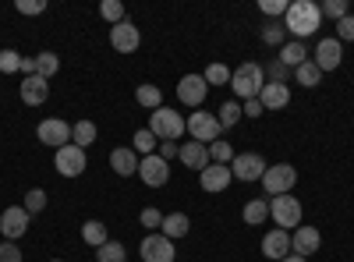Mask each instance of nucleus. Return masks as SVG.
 <instances>
[{
    "label": "nucleus",
    "instance_id": "obj_32",
    "mask_svg": "<svg viewBox=\"0 0 354 262\" xmlns=\"http://www.w3.org/2000/svg\"><path fill=\"white\" fill-rule=\"evenodd\" d=\"M241 118H245V113H241V103H238V100H227V103L220 106V113H216L220 128H234V124H238Z\"/></svg>",
    "mask_w": 354,
    "mask_h": 262
},
{
    "label": "nucleus",
    "instance_id": "obj_28",
    "mask_svg": "<svg viewBox=\"0 0 354 262\" xmlns=\"http://www.w3.org/2000/svg\"><path fill=\"white\" fill-rule=\"evenodd\" d=\"M96 135H100V128H96L93 121H78V124H71V142L78 145V149H88V145L96 142Z\"/></svg>",
    "mask_w": 354,
    "mask_h": 262
},
{
    "label": "nucleus",
    "instance_id": "obj_22",
    "mask_svg": "<svg viewBox=\"0 0 354 262\" xmlns=\"http://www.w3.org/2000/svg\"><path fill=\"white\" fill-rule=\"evenodd\" d=\"M277 61L283 64V68H301L305 61H308V46L301 43V39H287L283 46H280V53H277Z\"/></svg>",
    "mask_w": 354,
    "mask_h": 262
},
{
    "label": "nucleus",
    "instance_id": "obj_13",
    "mask_svg": "<svg viewBox=\"0 0 354 262\" xmlns=\"http://www.w3.org/2000/svg\"><path fill=\"white\" fill-rule=\"evenodd\" d=\"M53 167L61 178H78V174L85 170V149H78V145H64V149L53 153Z\"/></svg>",
    "mask_w": 354,
    "mask_h": 262
},
{
    "label": "nucleus",
    "instance_id": "obj_11",
    "mask_svg": "<svg viewBox=\"0 0 354 262\" xmlns=\"http://www.w3.org/2000/svg\"><path fill=\"white\" fill-rule=\"evenodd\" d=\"M138 178H142L145 188H163V185L170 181V163L160 160L156 153H153V156H142V160H138Z\"/></svg>",
    "mask_w": 354,
    "mask_h": 262
},
{
    "label": "nucleus",
    "instance_id": "obj_20",
    "mask_svg": "<svg viewBox=\"0 0 354 262\" xmlns=\"http://www.w3.org/2000/svg\"><path fill=\"white\" fill-rule=\"evenodd\" d=\"M177 160H181L188 170H205L209 167V145H202V142H185L181 149H177Z\"/></svg>",
    "mask_w": 354,
    "mask_h": 262
},
{
    "label": "nucleus",
    "instance_id": "obj_38",
    "mask_svg": "<svg viewBox=\"0 0 354 262\" xmlns=\"http://www.w3.org/2000/svg\"><path fill=\"white\" fill-rule=\"evenodd\" d=\"M230 160H234V149H230V142H213L209 145V163H227L230 167Z\"/></svg>",
    "mask_w": 354,
    "mask_h": 262
},
{
    "label": "nucleus",
    "instance_id": "obj_49",
    "mask_svg": "<svg viewBox=\"0 0 354 262\" xmlns=\"http://www.w3.org/2000/svg\"><path fill=\"white\" fill-rule=\"evenodd\" d=\"M21 71H25V78H32L36 75V57H21Z\"/></svg>",
    "mask_w": 354,
    "mask_h": 262
},
{
    "label": "nucleus",
    "instance_id": "obj_48",
    "mask_svg": "<svg viewBox=\"0 0 354 262\" xmlns=\"http://www.w3.org/2000/svg\"><path fill=\"white\" fill-rule=\"evenodd\" d=\"M177 149H181V145H177V142H160V149H156V156L170 163V160L177 156Z\"/></svg>",
    "mask_w": 354,
    "mask_h": 262
},
{
    "label": "nucleus",
    "instance_id": "obj_8",
    "mask_svg": "<svg viewBox=\"0 0 354 262\" xmlns=\"http://www.w3.org/2000/svg\"><path fill=\"white\" fill-rule=\"evenodd\" d=\"M266 167H270V163L262 160V153H238V156H234V163H230V174L238 181L252 185V181H262Z\"/></svg>",
    "mask_w": 354,
    "mask_h": 262
},
{
    "label": "nucleus",
    "instance_id": "obj_40",
    "mask_svg": "<svg viewBox=\"0 0 354 262\" xmlns=\"http://www.w3.org/2000/svg\"><path fill=\"white\" fill-rule=\"evenodd\" d=\"M0 71H4V75L21 71V53L18 50H0Z\"/></svg>",
    "mask_w": 354,
    "mask_h": 262
},
{
    "label": "nucleus",
    "instance_id": "obj_1",
    "mask_svg": "<svg viewBox=\"0 0 354 262\" xmlns=\"http://www.w3.org/2000/svg\"><path fill=\"white\" fill-rule=\"evenodd\" d=\"M319 25H322V11L315 0H294V4H287V15H283V32L287 39H308L312 32H319Z\"/></svg>",
    "mask_w": 354,
    "mask_h": 262
},
{
    "label": "nucleus",
    "instance_id": "obj_35",
    "mask_svg": "<svg viewBox=\"0 0 354 262\" xmlns=\"http://www.w3.org/2000/svg\"><path fill=\"white\" fill-rule=\"evenodd\" d=\"M202 78H205V85H209V89H213V85H230V68H227V64H209Z\"/></svg>",
    "mask_w": 354,
    "mask_h": 262
},
{
    "label": "nucleus",
    "instance_id": "obj_33",
    "mask_svg": "<svg viewBox=\"0 0 354 262\" xmlns=\"http://www.w3.org/2000/svg\"><path fill=\"white\" fill-rule=\"evenodd\" d=\"M124 259H128V252L121 241H106L103 248H96V262H124Z\"/></svg>",
    "mask_w": 354,
    "mask_h": 262
},
{
    "label": "nucleus",
    "instance_id": "obj_18",
    "mask_svg": "<svg viewBox=\"0 0 354 262\" xmlns=\"http://www.w3.org/2000/svg\"><path fill=\"white\" fill-rule=\"evenodd\" d=\"M262 255L273 259V262L287 259L290 255V234H287V230H280V227L266 230V234H262Z\"/></svg>",
    "mask_w": 354,
    "mask_h": 262
},
{
    "label": "nucleus",
    "instance_id": "obj_2",
    "mask_svg": "<svg viewBox=\"0 0 354 262\" xmlns=\"http://www.w3.org/2000/svg\"><path fill=\"white\" fill-rule=\"evenodd\" d=\"M230 85H234V96H238V100H255L262 93V85H266L262 64H255V61L238 64V68L230 71Z\"/></svg>",
    "mask_w": 354,
    "mask_h": 262
},
{
    "label": "nucleus",
    "instance_id": "obj_25",
    "mask_svg": "<svg viewBox=\"0 0 354 262\" xmlns=\"http://www.w3.org/2000/svg\"><path fill=\"white\" fill-rule=\"evenodd\" d=\"M82 241H85L88 248H103V245L110 241L106 223H103V220H85V223H82Z\"/></svg>",
    "mask_w": 354,
    "mask_h": 262
},
{
    "label": "nucleus",
    "instance_id": "obj_30",
    "mask_svg": "<svg viewBox=\"0 0 354 262\" xmlns=\"http://www.w3.org/2000/svg\"><path fill=\"white\" fill-rule=\"evenodd\" d=\"M57 71H61V57H57L53 50H43V53L36 57V75L50 82V78H53Z\"/></svg>",
    "mask_w": 354,
    "mask_h": 262
},
{
    "label": "nucleus",
    "instance_id": "obj_5",
    "mask_svg": "<svg viewBox=\"0 0 354 262\" xmlns=\"http://www.w3.org/2000/svg\"><path fill=\"white\" fill-rule=\"evenodd\" d=\"M294 185H298V170H294L290 163H273V167H266V174H262V191L270 198L290 195Z\"/></svg>",
    "mask_w": 354,
    "mask_h": 262
},
{
    "label": "nucleus",
    "instance_id": "obj_47",
    "mask_svg": "<svg viewBox=\"0 0 354 262\" xmlns=\"http://www.w3.org/2000/svg\"><path fill=\"white\" fill-rule=\"evenodd\" d=\"M241 113H245V118H262V113H266V110H262V100H259V96H255V100H245V103H241Z\"/></svg>",
    "mask_w": 354,
    "mask_h": 262
},
{
    "label": "nucleus",
    "instance_id": "obj_41",
    "mask_svg": "<svg viewBox=\"0 0 354 262\" xmlns=\"http://www.w3.org/2000/svg\"><path fill=\"white\" fill-rule=\"evenodd\" d=\"M138 220H142V227H149V234H156V230L163 227V213H160V209H153V206H145Z\"/></svg>",
    "mask_w": 354,
    "mask_h": 262
},
{
    "label": "nucleus",
    "instance_id": "obj_3",
    "mask_svg": "<svg viewBox=\"0 0 354 262\" xmlns=\"http://www.w3.org/2000/svg\"><path fill=\"white\" fill-rule=\"evenodd\" d=\"M149 131H153L160 142H177L188 128H185V118H181L177 110L160 106V110H153V113H149Z\"/></svg>",
    "mask_w": 354,
    "mask_h": 262
},
{
    "label": "nucleus",
    "instance_id": "obj_44",
    "mask_svg": "<svg viewBox=\"0 0 354 262\" xmlns=\"http://www.w3.org/2000/svg\"><path fill=\"white\" fill-rule=\"evenodd\" d=\"M262 71L270 75V82H280V85H287V75H290V68H283L280 61H270V64H266Z\"/></svg>",
    "mask_w": 354,
    "mask_h": 262
},
{
    "label": "nucleus",
    "instance_id": "obj_50",
    "mask_svg": "<svg viewBox=\"0 0 354 262\" xmlns=\"http://www.w3.org/2000/svg\"><path fill=\"white\" fill-rule=\"evenodd\" d=\"M280 262H308V259H301V255H294V252H290V255H287V259H280Z\"/></svg>",
    "mask_w": 354,
    "mask_h": 262
},
{
    "label": "nucleus",
    "instance_id": "obj_17",
    "mask_svg": "<svg viewBox=\"0 0 354 262\" xmlns=\"http://www.w3.org/2000/svg\"><path fill=\"white\" fill-rule=\"evenodd\" d=\"M230 167L227 163H209L202 174H198V185H202V191H209V195H216V191H227V185H230Z\"/></svg>",
    "mask_w": 354,
    "mask_h": 262
},
{
    "label": "nucleus",
    "instance_id": "obj_46",
    "mask_svg": "<svg viewBox=\"0 0 354 262\" xmlns=\"http://www.w3.org/2000/svg\"><path fill=\"white\" fill-rule=\"evenodd\" d=\"M18 11L21 15H43L46 11V0H18Z\"/></svg>",
    "mask_w": 354,
    "mask_h": 262
},
{
    "label": "nucleus",
    "instance_id": "obj_39",
    "mask_svg": "<svg viewBox=\"0 0 354 262\" xmlns=\"http://www.w3.org/2000/svg\"><path fill=\"white\" fill-rule=\"evenodd\" d=\"M319 11H322V18H333V21H340V18L351 15L347 11V0H326V4H319Z\"/></svg>",
    "mask_w": 354,
    "mask_h": 262
},
{
    "label": "nucleus",
    "instance_id": "obj_26",
    "mask_svg": "<svg viewBox=\"0 0 354 262\" xmlns=\"http://www.w3.org/2000/svg\"><path fill=\"white\" fill-rule=\"evenodd\" d=\"M241 216H245L248 227H262L266 220H270V202H266V198H248L245 209H241Z\"/></svg>",
    "mask_w": 354,
    "mask_h": 262
},
{
    "label": "nucleus",
    "instance_id": "obj_15",
    "mask_svg": "<svg viewBox=\"0 0 354 262\" xmlns=\"http://www.w3.org/2000/svg\"><path fill=\"white\" fill-rule=\"evenodd\" d=\"M25 230H28V213L21 206H8L0 213V234H4V241H18Z\"/></svg>",
    "mask_w": 354,
    "mask_h": 262
},
{
    "label": "nucleus",
    "instance_id": "obj_29",
    "mask_svg": "<svg viewBox=\"0 0 354 262\" xmlns=\"http://www.w3.org/2000/svg\"><path fill=\"white\" fill-rule=\"evenodd\" d=\"M131 149H135V153H142V156H153V153L160 149V138H156L149 128H138V131H135V138H131Z\"/></svg>",
    "mask_w": 354,
    "mask_h": 262
},
{
    "label": "nucleus",
    "instance_id": "obj_14",
    "mask_svg": "<svg viewBox=\"0 0 354 262\" xmlns=\"http://www.w3.org/2000/svg\"><path fill=\"white\" fill-rule=\"evenodd\" d=\"M138 43H142V32H138L128 18H124L121 25H110V46H113L117 53H135Z\"/></svg>",
    "mask_w": 354,
    "mask_h": 262
},
{
    "label": "nucleus",
    "instance_id": "obj_31",
    "mask_svg": "<svg viewBox=\"0 0 354 262\" xmlns=\"http://www.w3.org/2000/svg\"><path fill=\"white\" fill-rule=\"evenodd\" d=\"M294 82H298V85H305V89H315V85L322 82V71H319L312 61H305L301 68H294Z\"/></svg>",
    "mask_w": 354,
    "mask_h": 262
},
{
    "label": "nucleus",
    "instance_id": "obj_43",
    "mask_svg": "<svg viewBox=\"0 0 354 262\" xmlns=\"http://www.w3.org/2000/svg\"><path fill=\"white\" fill-rule=\"evenodd\" d=\"M337 39L340 43H354V15H347V18L337 21Z\"/></svg>",
    "mask_w": 354,
    "mask_h": 262
},
{
    "label": "nucleus",
    "instance_id": "obj_27",
    "mask_svg": "<svg viewBox=\"0 0 354 262\" xmlns=\"http://www.w3.org/2000/svg\"><path fill=\"white\" fill-rule=\"evenodd\" d=\"M135 100H138V106H145L149 113L163 106V93H160V85H149V82H145V85H138V89H135Z\"/></svg>",
    "mask_w": 354,
    "mask_h": 262
},
{
    "label": "nucleus",
    "instance_id": "obj_24",
    "mask_svg": "<svg viewBox=\"0 0 354 262\" xmlns=\"http://www.w3.org/2000/svg\"><path fill=\"white\" fill-rule=\"evenodd\" d=\"M110 167H113V174H121V178H131V174H138V153L135 149H113Z\"/></svg>",
    "mask_w": 354,
    "mask_h": 262
},
{
    "label": "nucleus",
    "instance_id": "obj_12",
    "mask_svg": "<svg viewBox=\"0 0 354 262\" xmlns=\"http://www.w3.org/2000/svg\"><path fill=\"white\" fill-rule=\"evenodd\" d=\"M138 255H142V262H174V241L163 238L160 230L156 234H145L138 245Z\"/></svg>",
    "mask_w": 354,
    "mask_h": 262
},
{
    "label": "nucleus",
    "instance_id": "obj_16",
    "mask_svg": "<svg viewBox=\"0 0 354 262\" xmlns=\"http://www.w3.org/2000/svg\"><path fill=\"white\" fill-rule=\"evenodd\" d=\"M319 245H322L319 227H298V230H290V252H294V255L308 259V255L319 252Z\"/></svg>",
    "mask_w": 354,
    "mask_h": 262
},
{
    "label": "nucleus",
    "instance_id": "obj_19",
    "mask_svg": "<svg viewBox=\"0 0 354 262\" xmlns=\"http://www.w3.org/2000/svg\"><path fill=\"white\" fill-rule=\"evenodd\" d=\"M18 93H21V103H25V106H43V103L50 100V82H46V78H39V75L21 78Z\"/></svg>",
    "mask_w": 354,
    "mask_h": 262
},
{
    "label": "nucleus",
    "instance_id": "obj_10",
    "mask_svg": "<svg viewBox=\"0 0 354 262\" xmlns=\"http://www.w3.org/2000/svg\"><path fill=\"white\" fill-rule=\"evenodd\" d=\"M205 96H209V85H205L202 75H185L181 82H177V103L198 110L205 103Z\"/></svg>",
    "mask_w": 354,
    "mask_h": 262
},
{
    "label": "nucleus",
    "instance_id": "obj_34",
    "mask_svg": "<svg viewBox=\"0 0 354 262\" xmlns=\"http://www.w3.org/2000/svg\"><path fill=\"white\" fill-rule=\"evenodd\" d=\"M21 209L32 216V213H43L46 209V191L43 188H32V191H25V202H21Z\"/></svg>",
    "mask_w": 354,
    "mask_h": 262
},
{
    "label": "nucleus",
    "instance_id": "obj_21",
    "mask_svg": "<svg viewBox=\"0 0 354 262\" xmlns=\"http://www.w3.org/2000/svg\"><path fill=\"white\" fill-rule=\"evenodd\" d=\"M259 100H262V110H283V106L290 103V85L266 82L262 93H259Z\"/></svg>",
    "mask_w": 354,
    "mask_h": 262
},
{
    "label": "nucleus",
    "instance_id": "obj_45",
    "mask_svg": "<svg viewBox=\"0 0 354 262\" xmlns=\"http://www.w3.org/2000/svg\"><path fill=\"white\" fill-rule=\"evenodd\" d=\"M0 262H21L18 241H0Z\"/></svg>",
    "mask_w": 354,
    "mask_h": 262
},
{
    "label": "nucleus",
    "instance_id": "obj_7",
    "mask_svg": "<svg viewBox=\"0 0 354 262\" xmlns=\"http://www.w3.org/2000/svg\"><path fill=\"white\" fill-rule=\"evenodd\" d=\"M36 135H39L43 145H50L53 153L64 149V145H71V124H68L64 118H46V121H39Z\"/></svg>",
    "mask_w": 354,
    "mask_h": 262
},
{
    "label": "nucleus",
    "instance_id": "obj_42",
    "mask_svg": "<svg viewBox=\"0 0 354 262\" xmlns=\"http://www.w3.org/2000/svg\"><path fill=\"white\" fill-rule=\"evenodd\" d=\"M259 11L270 18H283L287 15V0H259Z\"/></svg>",
    "mask_w": 354,
    "mask_h": 262
},
{
    "label": "nucleus",
    "instance_id": "obj_37",
    "mask_svg": "<svg viewBox=\"0 0 354 262\" xmlns=\"http://www.w3.org/2000/svg\"><path fill=\"white\" fill-rule=\"evenodd\" d=\"M262 43H266V46H283V43H287V32H283V25H277V21L262 25Z\"/></svg>",
    "mask_w": 354,
    "mask_h": 262
},
{
    "label": "nucleus",
    "instance_id": "obj_4",
    "mask_svg": "<svg viewBox=\"0 0 354 262\" xmlns=\"http://www.w3.org/2000/svg\"><path fill=\"white\" fill-rule=\"evenodd\" d=\"M301 216H305V209H301V202L294 198V195H277V198H270V220H273L280 230H287V234H290V227H294V230L301 227Z\"/></svg>",
    "mask_w": 354,
    "mask_h": 262
},
{
    "label": "nucleus",
    "instance_id": "obj_6",
    "mask_svg": "<svg viewBox=\"0 0 354 262\" xmlns=\"http://www.w3.org/2000/svg\"><path fill=\"white\" fill-rule=\"evenodd\" d=\"M185 128H188L192 142H202V145H213V142L220 138V131H223V128H220V121H216V113H205V110L188 113Z\"/></svg>",
    "mask_w": 354,
    "mask_h": 262
},
{
    "label": "nucleus",
    "instance_id": "obj_23",
    "mask_svg": "<svg viewBox=\"0 0 354 262\" xmlns=\"http://www.w3.org/2000/svg\"><path fill=\"white\" fill-rule=\"evenodd\" d=\"M188 230H192L188 213H170V216H163L160 234H163V238H170V241H181V238H188Z\"/></svg>",
    "mask_w": 354,
    "mask_h": 262
},
{
    "label": "nucleus",
    "instance_id": "obj_36",
    "mask_svg": "<svg viewBox=\"0 0 354 262\" xmlns=\"http://www.w3.org/2000/svg\"><path fill=\"white\" fill-rule=\"evenodd\" d=\"M100 15H103L110 25H121V21H124V4H121V0H103Z\"/></svg>",
    "mask_w": 354,
    "mask_h": 262
},
{
    "label": "nucleus",
    "instance_id": "obj_9",
    "mask_svg": "<svg viewBox=\"0 0 354 262\" xmlns=\"http://www.w3.org/2000/svg\"><path fill=\"white\" fill-rule=\"evenodd\" d=\"M340 61H344V43H340L337 36L319 39V46H315V53H312V64H315L322 75H326V71H337Z\"/></svg>",
    "mask_w": 354,
    "mask_h": 262
},
{
    "label": "nucleus",
    "instance_id": "obj_51",
    "mask_svg": "<svg viewBox=\"0 0 354 262\" xmlns=\"http://www.w3.org/2000/svg\"><path fill=\"white\" fill-rule=\"evenodd\" d=\"M50 262H64V259H50Z\"/></svg>",
    "mask_w": 354,
    "mask_h": 262
}]
</instances>
